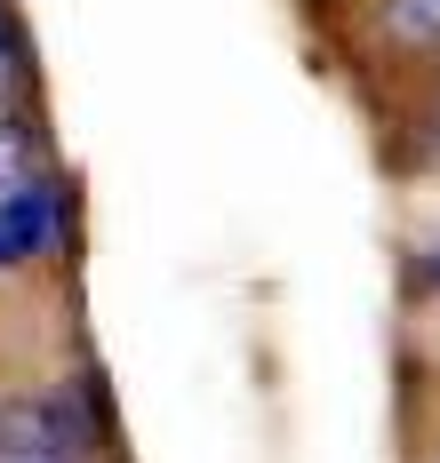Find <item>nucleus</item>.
Segmentation results:
<instances>
[{
  "mask_svg": "<svg viewBox=\"0 0 440 463\" xmlns=\"http://www.w3.org/2000/svg\"><path fill=\"white\" fill-rule=\"evenodd\" d=\"M64 232H72V200H64L49 176L8 184V192H0V272H16V264L49 256Z\"/></svg>",
  "mask_w": 440,
  "mask_h": 463,
  "instance_id": "nucleus-1",
  "label": "nucleus"
},
{
  "mask_svg": "<svg viewBox=\"0 0 440 463\" xmlns=\"http://www.w3.org/2000/svg\"><path fill=\"white\" fill-rule=\"evenodd\" d=\"M377 33L392 48H440V0H385L377 8Z\"/></svg>",
  "mask_w": 440,
  "mask_h": 463,
  "instance_id": "nucleus-2",
  "label": "nucleus"
},
{
  "mask_svg": "<svg viewBox=\"0 0 440 463\" xmlns=\"http://www.w3.org/2000/svg\"><path fill=\"white\" fill-rule=\"evenodd\" d=\"M33 176H41V128L16 120V112H0V192L33 184Z\"/></svg>",
  "mask_w": 440,
  "mask_h": 463,
  "instance_id": "nucleus-3",
  "label": "nucleus"
},
{
  "mask_svg": "<svg viewBox=\"0 0 440 463\" xmlns=\"http://www.w3.org/2000/svg\"><path fill=\"white\" fill-rule=\"evenodd\" d=\"M24 80H33V56H24V33H16V8L0 0V112L24 104Z\"/></svg>",
  "mask_w": 440,
  "mask_h": 463,
  "instance_id": "nucleus-4",
  "label": "nucleus"
},
{
  "mask_svg": "<svg viewBox=\"0 0 440 463\" xmlns=\"http://www.w3.org/2000/svg\"><path fill=\"white\" fill-rule=\"evenodd\" d=\"M416 288H425V296H440V232L416 248Z\"/></svg>",
  "mask_w": 440,
  "mask_h": 463,
  "instance_id": "nucleus-5",
  "label": "nucleus"
},
{
  "mask_svg": "<svg viewBox=\"0 0 440 463\" xmlns=\"http://www.w3.org/2000/svg\"><path fill=\"white\" fill-rule=\"evenodd\" d=\"M16 463H49V456H16Z\"/></svg>",
  "mask_w": 440,
  "mask_h": 463,
  "instance_id": "nucleus-6",
  "label": "nucleus"
}]
</instances>
